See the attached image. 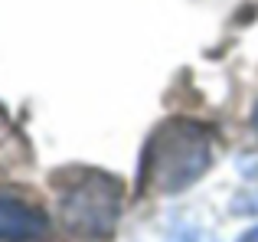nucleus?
Here are the masks:
<instances>
[]
</instances>
